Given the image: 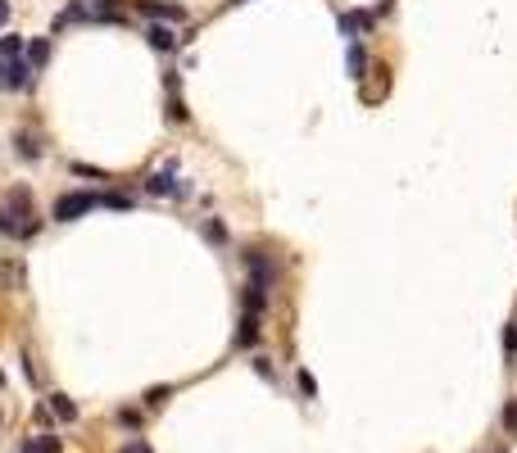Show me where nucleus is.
I'll return each mask as SVG.
<instances>
[{"instance_id":"14","label":"nucleus","mask_w":517,"mask_h":453,"mask_svg":"<svg viewBox=\"0 0 517 453\" xmlns=\"http://www.w3.org/2000/svg\"><path fill=\"white\" fill-rule=\"evenodd\" d=\"M0 236H23V223L9 214V204H0Z\"/></svg>"},{"instance_id":"18","label":"nucleus","mask_w":517,"mask_h":453,"mask_svg":"<svg viewBox=\"0 0 517 453\" xmlns=\"http://www.w3.org/2000/svg\"><path fill=\"white\" fill-rule=\"evenodd\" d=\"M504 358H517V322H509V326H504Z\"/></svg>"},{"instance_id":"29","label":"nucleus","mask_w":517,"mask_h":453,"mask_svg":"<svg viewBox=\"0 0 517 453\" xmlns=\"http://www.w3.org/2000/svg\"><path fill=\"white\" fill-rule=\"evenodd\" d=\"M0 385H5V377H0Z\"/></svg>"},{"instance_id":"7","label":"nucleus","mask_w":517,"mask_h":453,"mask_svg":"<svg viewBox=\"0 0 517 453\" xmlns=\"http://www.w3.org/2000/svg\"><path fill=\"white\" fill-rule=\"evenodd\" d=\"M23 60L32 64V69H46V60H50V36H32V41L23 46Z\"/></svg>"},{"instance_id":"11","label":"nucleus","mask_w":517,"mask_h":453,"mask_svg":"<svg viewBox=\"0 0 517 453\" xmlns=\"http://www.w3.org/2000/svg\"><path fill=\"white\" fill-rule=\"evenodd\" d=\"M146 36H150V46H155V50H177V32H172V27H164V23H155Z\"/></svg>"},{"instance_id":"10","label":"nucleus","mask_w":517,"mask_h":453,"mask_svg":"<svg viewBox=\"0 0 517 453\" xmlns=\"http://www.w3.org/2000/svg\"><path fill=\"white\" fill-rule=\"evenodd\" d=\"M50 412L64 421V426H73V421H78V403H73L69 394H50Z\"/></svg>"},{"instance_id":"1","label":"nucleus","mask_w":517,"mask_h":453,"mask_svg":"<svg viewBox=\"0 0 517 453\" xmlns=\"http://www.w3.org/2000/svg\"><path fill=\"white\" fill-rule=\"evenodd\" d=\"M95 204H100V195H91V190H69V195H60V200H55L50 218H55V223H73V218L91 214Z\"/></svg>"},{"instance_id":"21","label":"nucleus","mask_w":517,"mask_h":453,"mask_svg":"<svg viewBox=\"0 0 517 453\" xmlns=\"http://www.w3.org/2000/svg\"><path fill=\"white\" fill-rule=\"evenodd\" d=\"M73 172H78V177H109L104 168H91V163H73Z\"/></svg>"},{"instance_id":"2","label":"nucleus","mask_w":517,"mask_h":453,"mask_svg":"<svg viewBox=\"0 0 517 453\" xmlns=\"http://www.w3.org/2000/svg\"><path fill=\"white\" fill-rule=\"evenodd\" d=\"M0 64H5V60H0ZM32 73H36V69L23 60V55H18V60L5 64V73H0V86H9V91H27V86H32Z\"/></svg>"},{"instance_id":"12","label":"nucleus","mask_w":517,"mask_h":453,"mask_svg":"<svg viewBox=\"0 0 517 453\" xmlns=\"http://www.w3.org/2000/svg\"><path fill=\"white\" fill-rule=\"evenodd\" d=\"M168 118L186 123V104H181V95H177V77H168Z\"/></svg>"},{"instance_id":"30","label":"nucleus","mask_w":517,"mask_h":453,"mask_svg":"<svg viewBox=\"0 0 517 453\" xmlns=\"http://www.w3.org/2000/svg\"><path fill=\"white\" fill-rule=\"evenodd\" d=\"M23 453H27V449H23Z\"/></svg>"},{"instance_id":"24","label":"nucleus","mask_w":517,"mask_h":453,"mask_svg":"<svg viewBox=\"0 0 517 453\" xmlns=\"http://www.w3.org/2000/svg\"><path fill=\"white\" fill-rule=\"evenodd\" d=\"M504 426L517 431V399H509V408H504Z\"/></svg>"},{"instance_id":"6","label":"nucleus","mask_w":517,"mask_h":453,"mask_svg":"<svg viewBox=\"0 0 517 453\" xmlns=\"http://www.w3.org/2000/svg\"><path fill=\"white\" fill-rule=\"evenodd\" d=\"M258 313H241V326H236V349H250V344H258Z\"/></svg>"},{"instance_id":"17","label":"nucleus","mask_w":517,"mask_h":453,"mask_svg":"<svg viewBox=\"0 0 517 453\" xmlns=\"http://www.w3.org/2000/svg\"><path fill=\"white\" fill-rule=\"evenodd\" d=\"M64 445H60V435H41V440H32L27 445V453H60Z\"/></svg>"},{"instance_id":"22","label":"nucleus","mask_w":517,"mask_h":453,"mask_svg":"<svg viewBox=\"0 0 517 453\" xmlns=\"http://www.w3.org/2000/svg\"><path fill=\"white\" fill-rule=\"evenodd\" d=\"M118 421L123 426H141V412L137 408H118Z\"/></svg>"},{"instance_id":"4","label":"nucleus","mask_w":517,"mask_h":453,"mask_svg":"<svg viewBox=\"0 0 517 453\" xmlns=\"http://www.w3.org/2000/svg\"><path fill=\"white\" fill-rule=\"evenodd\" d=\"M141 9L150 18H164V23H186V9L172 5V0H141Z\"/></svg>"},{"instance_id":"8","label":"nucleus","mask_w":517,"mask_h":453,"mask_svg":"<svg viewBox=\"0 0 517 453\" xmlns=\"http://www.w3.org/2000/svg\"><path fill=\"white\" fill-rule=\"evenodd\" d=\"M23 286V258H5L0 263V291H18Z\"/></svg>"},{"instance_id":"28","label":"nucleus","mask_w":517,"mask_h":453,"mask_svg":"<svg viewBox=\"0 0 517 453\" xmlns=\"http://www.w3.org/2000/svg\"><path fill=\"white\" fill-rule=\"evenodd\" d=\"M100 5H113V0H100Z\"/></svg>"},{"instance_id":"13","label":"nucleus","mask_w":517,"mask_h":453,"mask_svg":"<svg viewBox=\"0 0 517 453\" xmlns=\"http://www.w3.org/2000/svg\"><path fill=\"white\" fill-rule=\"evenodd\" d=\"M345 64H350V77H363V69H368V55H363L359 41H350V50H345Z\"/></svg>"},{"instance_id":"9","label":"nucleus","mask_w":517,"mask_h":453,"mask_svg":"<svg viewBox=\"0 0 517 453\" xmlns=\"http://www.w3.org/2000/svg\"><path fill=\"white\" fill-rule=\"evenodd\" d=\"M186 186H177V177H172V168H164V172H155L150 177V195H181Z\"/></svg>"},{"instance_id":"25","label":"nucleus","mask_w":517,"mask_h":453,"mask_svg":"<svg viewBox=\"0 0 517 453\" xmlns=\"http://www.w3.org/2000/svg\"><path fill=\"white\" fill-rule=\"evenodd\" d=\"M100 204H109V209H127V204H132V200H127V195H118V190H113V195H104V200H100Z\"/></svg>"},{"instance_id":"19","label":"nucleus","mask_w":517,"mask_h":453,"mask_svg":"<svg viewBox=\"0 0 517 453\" xmlns=\"http://www.w3.org/2000/svg\"><path fill=\"white\" fill-rule=\"evenodd\" d=\"M295 381H300V394H304V399H318V381H313L304 368H300V377H295Z\"/></svg>"},{"instance_id":"23","label":"nucleus","mask_w":517,"mask_h":453,"mask_svg":"<svg viewBox=\"0 0 517 453\" xmlns=\"http://www.w3.org/2000/svg\"><path fill=\"white\" fill-rule=\"evenodd\" d=\"M118 453H155V449H150V445H146V440H127V445H123Z\"/></svg>"},{"instance_id":"16","label":"nucleus","mask_w":517,"mask_h":453,"mask_svg":"<svg viewBox=\"0 0 517 453\" xmlns=\"http://www.w3.org/2000/svg\"><path fill=\"white\" fill-rule=\"evenodd\" d=\"M14 150L23 154V159H41V150H36V141L27 137V132H18V137H14Z\"/></svg>"},{"instance_id":"26","label":"nucleus","mask_w":517,"mask_h":453,"mask_svg":"<svg viewBox=\"0 0 517 453\" xmlns=\"http://www.w3.org/2000/svg\"><path fill=\"white\" fill-rule=\"evenodd\" d=\"M254 368H258V377H268V381L277 377V372H273V363H268V358H254Z\"/></svg>"},{"instance_id":"20","label":"nucleus","mask_w":517,"mask_h":453,"mask_svg":"<svg viewBox=\"0 0 517 453\" xmlns=\"http://www.w3.org/2000/svg\"><path fill=\"white\" fill-rule=\"evenodd\" d=\"M168 394H172L168 385H155V390H146V408H159V403H164Z\"/></svg>"},{"instance_id":"3","label":"nucleus","mask_w":517,"mask_h":453,"mask_svg":"<svg viewBox=\"0 0 517 453\" xmlns=\"http://www.w3.org/2000/svg\"><path fill=\"white\" fill-rule=\"evenodd\" d=\"M245 267H250V286H263V291H273V263H268V254L250 249V254H245Z\"/></svg>"},{"instance_id":"5","label":"nucleus","mask_w":517,"mask_h":453,"mask_svg":"<svg viewBox=\"0 0 517 453\" xmlns=\"http://www.w3.org/2000/svg\"><path fill=\"white\" fill-rule=\"evenodd\" d=\"M368 27H372V14H368V9H350V14H340V32L350 36V41H359Z\"/></svg>"},{"instance_id":"27","label":"nucleus","mask_w":517,"mask_h":453,"mask_svg":"<svg viewBox=\"0 0 517 453\" xmlns=\"http://www.w3.org/2000/svg\"><path fill=\"white\" fill-rule=\"evenodd\" d=\"M9 23V0H0V27Z\"/></svg>"},{"instance_id":"15","label":"nucleus","mask_w":517,"mask_h":453,"mask_svg":"<svg viewBox=\"0 0 517 453\" xmlns=\"http://www.w3.org/2000/svg\"><path fill=\"white\" fill-rule=\"evenodd\" d=\"M23 36H0V60H18V55H23Z\"/></svg>"}]
</instances>
